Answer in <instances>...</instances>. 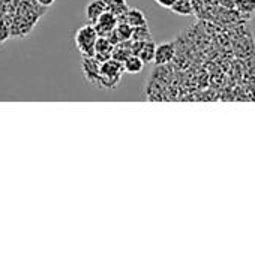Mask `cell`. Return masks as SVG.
<instances>
[{"instance_id":"6da1fadb","label":"cell","mask_w":255,"mask_h":256,"mask_svg":"<svg viewBox=\"0 0 255 256\" xmlns=\"http://www.w3.org/2000/svg\"><path fill=\"white\" fill-rule=\"evenodd\" d=\"M125 74L123 63L108 58L101 63V70H99V87L102 88H114L119 86L122 75Z\"/></svg>"},{"instance_id":"7a4b0ae2","label":"cell","mask_w":255,"mask_h":256,"mask_svg":"<svg viewBox=\"0 0 255 256\" xmlns=\"http://www.w3.org/2000/svg\"><path fill=\"white\" fill-rule=\"evenodd\" d=\"M98 39V33L93 27V24H86L81 26L74 38L75 46L81 52V56H93L95 54V44Z\"/></svg>"},{"instance_id":"3957f363","label":"cell","mask_w":255,"mask_h":256,"mask_svg":"<svg viewBox=\"0 0 255 256\" xmlns=\"http://www.w3.org/2000/svg\"><path fill=\"white\" fill-rule=\"evenodd\" d=\"M176 54H177V46H176V42L174 40H165V42L156 44L153 63L156 66L170 64L171 62H174Z\"/></svg>"},{"instance_id":"277c9868","label":"cell","mask_w":255,"mask_h":256,"mask_svg":"<svg viewBox=\"0 0 255 256\" xmlns=\"http://www.w3.org/2000/svg\"><path fill=\"white\" fill-rule=\"evenodd\" d=\"M81 70L84 78L93 84L99 86V70H101V62L95 56H83L81 57Z\"/></svg>"},{"instance_id":"5b68a950","label":"cell","mask_w":255,"mask_h":256,"mask_svg":"<svg viewBox=\"0 0 255 256\" xmlns=\"http://www.w3.org/2000/svg\"><path fill=\"white\" fill-rule=\"evenodd\" d=\"M117 26V16L110 12V10H105L95 22H93V27L98 33V36H108Z\"/></svg>"},{"instance_id":"8992f818","label":"cell","mask_w":255,"mask_h":256,"mask_svg":"<svg viewBox=\"0 0 255 256\" xmlns=\"http://www.w3.org/2000/svg\"><path fill=\"white\" fill-rule=\"evenodd\" d=\"M113 44L108 40V38L105 36H98L96 44H95V57L102 63L108 58H111V52H113Z\"/></svg>"},{"instance_id":"52a82bcc","label":"cell","mask_w":255,"mask_h":256,"mask_svg":"<svg viewBox=\"0 0 255 256\" xmlns=\"http://www.w3.org/2000/svg\"><path fill=\"white\" fill-rule=\"evenodd\" d=\"M105 10H107V6H105V3L102 0H90L84 8L86 18L89 20L90 24H93Z\"/></svg>"},{"instance_id":"ba28073f","label":"cell","mask_w":255,"mask_h":256,"mask_svg":"<svg viewBox=\"0 0 255 256\" xmlns=\"http://www.w3.org/2000/svg\"><path fill=\"white\" fill-rule=\"evenodd\" d=\"M131 45H132L131 39H129V40H122V42L116 44V45L113 46L111 58H114V60L123 63L129 56H132V46H131Z\"/></svg>"},{"instance_id":"9c48e42d","label":"cell","mask_w":255,"mask_h":256,"mask_svg":"<svg viewBox=\"0 0 255 256\" xmlns=\"http://www.w3.org/2000/svg\"><path fill=\"white\" fill-rule=\"evenodd\" d=\"M125 21L131 27H138V26L147 24V16L143 10L137 9V8H128V10L125 14Z\"/></svg>"},{"instance_id":"30bf717a","label":"cell","mask_w":255,"mask_h":256,"mask_svg":"<svg viewBox=\"0 0 255 256\" xmlns=\"http://www.w3.org/2000/svg\"><path fill=\"white\" fill-rule=\"evenodd\" d=\"M107 6V10L113 12L117 16V21H125V14L128 10L126 0H102Z\"/></svg>"},{"instance_id":"8fae6325","label":"cell","mask_w":255,"mask_h":256,"mask_svg":"<svg viewBox=\"0 0 255 256\" xmlns=\"http://www.w3.org/2000/svg\"><path fill=\"white\" fill-rule=\"evenodd\" d=\"M123 69H125V72H128V74H140L143 69H144V62L138 57V56H135V54H132V56H129L125 62H123Z\"/></svg>"},{"instance_id":"7c38bea8","label":"cell","mask_w":255,"mask_h":256,"mask_svg":"<svg viewBox=\"0 0 255 256\" xmlns=\"http://www.w3.org/2000/svg\"><path fill=\"white\" fill-rule=\"evenodd\" d=\"M170 9L177 15H183V16L194 15V8H192L191 0H176Z\"/></svg>"},{"instance_id":"4fadbf2b","label":"cell","mask_w":255,"mask_h":256,"mask_svg":"<svg viewBox=\"0 0 255 256\" xmlns=\"http://www.w3.org/2000/svg\"><path fill=\"white\" fill-rule=\"evenodd\" d=\"M132 28L126 21H117V26L114 28V34L117 36L119 42L122 40H129L131 36H132Z\"/></svg>"},{"instance_id":"5bb4252c","label":"cell","mask_w":255,"mask_h":256,"mask_svg":"<svg viewBox=\"0 0 255 256\" xmlns=\"http://www.w3.org/2000/svg\"><path fill=\"white\" fill-rule=\"evenodd\" d=\"M152 39V33L149 30V26H138L132 28V36L131 40H150Z\"/></svg>"},{"instance_id":"9a60e30c","label":"cell","mask_w":255,"mask_h":256,"mask_svg":"<svg viewBox=\"0 0 255 256\" xmlns=\"http://www.w3.org/2000/svg\"><path fill=\"white\" fill-rule=\"evenodd\" d=\"M9 38H11V28L8 22L3 18H0V45H3Z\"/></svg>"},{"instance_id":"2e32d148","label":"cell","mask_w":255,"mask_h":256,"mask_svg":"<svg viewBox=\"0 0 255 256\" xmlns=\"http://www.w3.org/2000/svg\"><path fill=\"white\" fill-rule=\"evenodd\" d=\"M159 6H162V8H167V9H170L171 6H173V3L176 2V0H155Z\"/></svg>"},{"instance_id":"e0dca14e","label":"cell","mask_w":255,"mask_h":256,"mask_svg":"<svg viewBox=\"0 0 255 256\" xmlns=\"http://www.w3.org/2000/svg\"><path fill=\"white\" fill-rule=\"evenodd\" d=\"M35 2H36L38 4H41L42 8H45V9H47V8H51V6L56 3V0H35Z\"/></svg>"}]
</instances>
